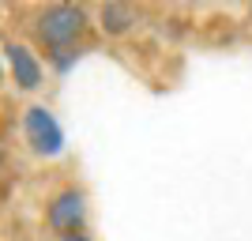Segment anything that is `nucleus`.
Wrapping results in <instances>:
<instances>
[{"mask_svg":"<svg viewBox=\"0 0 252 241\" xmlns=\"http://www.w3.org/2000/svg\"><path fill=\"white\" fill-rule=\"evenodd\" d=\"M98 23H102V31L109 38H121V34H128L139 23V15L132 4H102L98 8Z\"/></svg>","mask_w":252,"mask_h":241,"instance_id":"5","label":"nucleus"},{"mask_svg":"<svg viewBox=\"0 0 252 241\" xmlns=\"http://www.w3.org/2000/svg\"><path fill=\"white\" fill-rule=\"evenodd\" d=\"M23 132H27V143H31L34 155H61V147H64V132L61 125H57V117L45 109V105H31L27 109V117H23Z\"/></svg>","mask_w":252,"mask_h":241,"instance_id":"3","label":"nucleus"},{"mask_svg":"<svg viewBox=\"0 0 252 241\" xmlns=\"http://www.w3.org/2000/svg\"><path fill=\"white\" fill-rule=\"evenodd\" d=\"M64 241H91V238H83V234H75V238H64Z\"/></svg>","mask_w":252,"mask_h":241,"instance_id":"6","label":"nucleus"},{"mask_svg":"<svg viewBox=\"0 0 252 241\" xmlns=\"http://www.w3.org/2000/svg\"><path fill=\"white\" fill-rule=\"evenodd\" d=\"M45 222H49L53 234L61 238H75L83 234V222H87V196L79 189H64L49 200V211H45Z\"/></svg>","mask_w":252,"mask_h":241,"instance_id":"2","label":"nucleus"},{"mask_svg":"<svg viewBox=\"0 0 252 241\" xmlns=\"http://www.w3.org/2000/svg\"><path fill=\"white\" fill-rule=\"evenodd\" d=\"M4 53H8L15 83H19L23 91H38V87H42V64H38V57H34L27 45H15V42L4 45Z\"/></svg>","mask_w":252,"mask_h":241,"instance_id":"4","label":"nucleus"},{"mask_svg":"<svg viewBox=\"0 0 252 241\" xmlns=\"http://www.w3.org/2000/svg\"><path fill=\"white\" fill-rule=\"evenodd\" d=\"M87 31V15L83 8H75V4H49V8L38 15L34 23V34H38V42L57 57V53H68Z\"/></svg>","mask_w":252,"mask_h":241,"instance_id":"1","label":"nucleus"}]
</instances>
